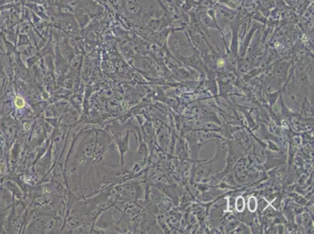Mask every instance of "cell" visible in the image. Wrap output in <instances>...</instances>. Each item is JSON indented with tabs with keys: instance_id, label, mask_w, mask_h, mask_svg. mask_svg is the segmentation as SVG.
<instances>
[{
	"instance_id": "cell-1",
	"label": "cell",
	"mask_w": 314,
	"mask_h": 234,
	"mask_svg": "<svg viewBox=\"0 0 314 234\" xmlns=\"http://www.w3.org/2000/svg\"><path fill=\"white\" fill-rule=\"evenodd\" d=\"M170 46H171V49L174 51H175V52H179V53L190 50V45H189V42H187L186 40L178 37V36H175L171 40Z\"/></svg>"
},
{
	"instance_id": "cell-2",
	"label": "cell",
	"mask_w": 314,
	"mask_h": 234,
	"mask_svg": "<svg viewBox=\"0 0 314 234\" xmlns=\"http://www.w3.org/2000/svg\"><path fill=\"white\" fill-rule=\"evenodd\" d=\"M245 205V204L244 198H243L242 196L237 197V199H236V201H235V208H236V209H237V211H239V212H242V211H244Z\"/></svg>"
},
{
	"instance_id": "cell-3",
	"label": "cell",
	"mask_w": 314,
	"mask_h": 234,
	"mask_svg": "<svg viewBox=\"0 0 314 234\" xmlns=\"http://www.w3.org/2000/svg\"><path fill=\"white\" fill-rule=\"evenodd\" d=\"M248 208H249V211L252 212H254L256 211L257 209V201H256V197H251L249 198V202H248Z\"/></svg>"
},
{
	"instance_id": "cell-4",
	"label": "cell",
	"mask_w": 314,
	"mask_h": 234,
	"mask_svg": "<svg viewBox=\"0 0 314 234\" xmlns=\"http://www.w3.org/2000/svg\"><path fill=\"white\" fill-rule=\"evenodd\" d=\"M202 20H203V23H204L206 26L213 27V22L212 21L211 17H209V16H206V15H203V16H202Z\"/></svg>"
},
{
	"instance_id": "cell-5",
	"label": "cell",
	"mask_w": 314,
	"mask_h": 234,
	"mask_svg": "<svg viewBox=\"0 0 314 234\" xmlns=\"http://www.w3.org/2000/svg\"><path fill=\"white\" fill-rule=\"evenodd\" d=\"M14 103H15V105L19 109H21L25 105V101L21 97H16Z\"/></svg>"
}]
</instances>
